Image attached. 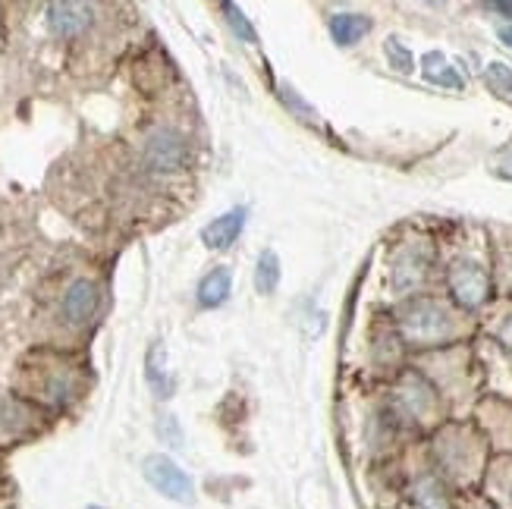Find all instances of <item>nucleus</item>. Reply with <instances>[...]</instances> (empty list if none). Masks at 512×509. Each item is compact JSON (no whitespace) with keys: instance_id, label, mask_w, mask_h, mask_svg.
Listing matches in <instances>:
<instances>
[{"instance_id":"obj_3","label":"nucleus","mask_w":512,"mask_h":509,"mask_svg":"<svg viewBox=\"0 0 512 509\" xmlns=\"http://www.w3.org/2000/svg\"><path fill=\"white\" fill-rule=\"evenodd\" d=\"M142 475L151 484L154 491L161 497L173 500V503H183L192 506L195 503V484L186 475V469H180L167 453H148L142 459Z\"/></svg>"},{"instance_id":"obj_20","label":"nucleus","mask_w":512,"mask_h":509,"mask_svg":"<svg viewBox=\"0 0 512 509\" xmlns=\"http://www.w3.org/2000/svg\"><path fill=\"white\" fill-rule=\"evenodd\" d=\"M431 82H437V85H447V88H456V92L462 88V79L456 76L453 66H443L440 73H434V76H431Z\"/></svg>"},{"instance_id":"obj_16","label":"nucleus","mask_w":512,"mask_h":509,"mask_svg":"<svg viewBox=\"0 0 512 509\" xmlns=\"http://www.w3.org/2000/svg\"><path fill=\"white\" fill-rule=\"evenodd\" d=\"M220 10L227 13V22H230V29L236 32V38L249 41V44H255V41H258V32H255V26H252L249 16L242 13L239 7H233V4H220Z\"/></svg>"},{"instance_id":"obj_8","label":"nucleus","mask_w":512,"mask_h":509,"mask_svg":"<svg viewBox=\"0 0 512 509\" xmlns=\"http://www.w3.org/2000/svg\"><path fill=\"white\" fill-rule=\"evenodd\" d=\"M63 318L66 324H73V327H82L95 318L98 312V286L92 280H73L70 286H66V293H63Z\"/></svg>"},{"instance_id":"obj_9","label":"nucleus","mask_w":512,"mask_h":509,"mask_svg":"<svg viewBox=\"0 0 512 509\" xmlns=\"http://www.w3.org/2000/svg\"><path fill=\"white\" fill-rule=\"evenodd\" d=\"M95 10L88 4H76V0H60V4H48V29L57 38H76L88 26H92Z\"/></svg>"},{"instance_id":"obj_23","label":"nucleus","mask_w":512,"mask_h":509,"mask_svg":"<svg viewBox=\"0 0 512 509\" xmlns=\"http://www.w3.org/2000/svg\"><path fill=\"white\" fill-rule=\"evenodd\" d=\"M487 10H494V13H506V19H512V4H491Z\"/></svg>"},{"instance_id":"obj_12","label":"nucleus","mask_w":512,"mask_h":509,"mask_svg":"<svg viewBox=\"0 0 512 509\" xmlns=\"http://www.w3.org/2000/svg\"><path fill=\"white\" fill-rule=\"evenodd\" d=\"M484 500L494 509H512V456H497L487 466Z\"/></svg>"},{"instance_id":"obj_14","label":"nucleus","mask_w":512,"mask_h":509,"mask_svg":"<svg viewBox=\"0 0 512 509\" xmlns=\"http://www.w3.org/2000/svg\"><path fill=\"white\" fill-rule=\"evenodd\" d=\"M330 38L349 48V44H359L371 32V19L365 13H337L330 16Z\"/></svg>"},{"instance_id":"obj_18","label":"nucleus","mask_w":512,"mask_h":509,"mask_svg":"<svg viewBox=\"0 0 512 509\" xmlns=\"http://www.w3.org/2000/svg\"><path fill=\"white\" fill-rule=\"evenodd\" d=\"M487 85L500 95H509L512 92V70L506 63H491L487 66Z\"/></svg>"},{"instance_id":"obj_22","label":"nucleus","mask_w":512,"mask_h":509,"mask_svg":"<svg viewBox=\"0 0 512 509\" xmlns=\"http://www.w3.org/2000/svg\"><path fill=\"white\" fill-rule=\"evenodd\" d=\"M459 509H494V506L487 503V500H481V497H469V500H465Z\"/></svg>"},{"instance_id":"obj_13","label":"nucleus","mask_w":512,"mask_h":509,"mask_svg":"<svg viewBox=\"0 0 512 509\" xmlns=\"http://www.w3.org/2000/svg\"><path fill=\"white\" fill-rule=\"evenodd\" d=\"M230 290H233V274L230 268H214L208 271L202 280H198V305L202 308H217V305H224L230 299Z\"/></svg>"},{"instance_id":"obj_17","label":"nucleus","mask_w":512,"mask_h":509,"mask_svg":"<svg viewBox=\"0 0 512 509\" xmlns=\"http://www.w3.org/2000/svg\"><path fill=\"white\" fill-rule=\"evenodd\" d=\"M384 51H387V60H390L393 70H399V73H412L415 60H412V51L406 48L403 41H399V38H387Z\"/></svg>"},{"instance_id":"obj_1","label":"nucleus","mask_w":512,"mask_h":509,"mask_svg":"<svg viewBox=\"0 0 512 509\" xmlns=\"http://www.w3.org/2000/svg\"><path fill=\"white\" fill-rule=\"evenodd\" d=\"M434 456H437V466L443 472V481L472 484L484 466V440L472 428L450 425L437 434Z\"/></svg>"},{"instance_id":"obj_2","label":"nucleus","mask_w":512,"mask_h":509,"mask_svg":"<svg viewBox=\"0 0 512 509\" xmlns=\"http://www.w3.org/2000/svg\"><path fill=\"white\" fill-rule=\"evenodd\" d=\"M399 334L412 346H437L459 334V321L437 299H412L406 308H399Z\"/></svg>"},{"instance_id":"obj_11","label":"nucleus","mask_w":512,"mask_h":509,"mask_svg":"<svg viewBox=\"0 0 512 509\" xmlns=\"http://www.w3.org/2000/svg\"><path fill=\"white\" fill-rule=\"evenodd\" d=\"M246 217H249L246 208H233V211H227V214L214 217L211 224L202 230V242H205L208 249H214V252L230 249L233 242L239 239V233L246 230Z\"/></svg>"},{"instance_id":"obj_24","label":"nucleus","mask_w":512,"mask_h":509,"mask_svg":"<svg viewBox=\"0 0 512 509\" xmlns=\"http://www.w3.org/2000/svg\"><path fill=\"white\" fill-rule=\"evenodd\" d=\"M500 41L512 48V26H503V29H500Z\"/></svg>"},{"instance_id":"obj_25","label":"nucleus","mask_w":512,"mask_h":509,"mask_svg":"<svg viewBox=\"0 0 512 509\" xmlns=\"http://www.w3.org/2000/svg\"><path fill=\"white\" fill-rule=\"evenodd\" d=\"M88 509H104V506H88Z\"/></svg>"},{"instance_id":"obj_15","label":"nucleus","mask_w":512,"mask_h":509,"mask_svg":"<svg viewBox=\"0 0 512 509\" xmlns=\"http://www.w3.org/2000/svg\"><path fill=\"white\" fill-rule=\"evenodd\" d=\"M277 286H280V258H277V252L264 249L255 264V290L261 296H271Z\"/></svg>"},{"instance_id":"obj_19","label":"nucleus","mask_w":512,"mask_h":509,"mask_svg":"<svg viewBox=\"0 0 512 509\" xmlns=\"http://www.w3.org/2000/svg\"><path fill=\"white\" fill-rule=\"evenodd\" d=\"M158 434H161L164 440H170V447H176V450L183 447V434H180V425H176V418H173V415H161Z\"/></svg>"},{"instance_id":"obj_6","label":"nucleus","mask_w":512,"mask_h":509,"mask_svg":"<svg viewBox=\"0 0 512 509\" xmlns=\"http://www.w3.org/2000/svg\"><path fill=\"white\" fill-rule=\"evenodd\" d=\"M450 293L453 299L462 305V308H481L491 296V277L481 268L478 261H469V258H459L450 264Z\"/></svg>"},{"instance_id":"obj_10","label":"nucleus","mask_w":512,"mask_h":509,"mask_svg":"<svg viewBox=\"0 0 512 509\" xmlns=\"http://www.w3.org/2000/svg\"><path fill=\"white\" fill-rule=\"evenodd\" d=\"M409 500L412 509H459L450 497L447 481L440 472H421L409 484Z\"/></svg>"},{"instance_id":"obj_7","label":"nucleus","mask_w":512,"mask_h":509,"mask_svg":"<svg viewBox=\"0 0 512 509\" xmlns=\"http://www.w3.org/2000/svg\"><path fill=\"white\" fill-rule=\"evenodd\" d=\"M431 268V249L421 246V242H412V246L399 249L396 261H393V286L396 290H415V286L428 277Z\"/></svg>"},{"instance_id":"obj_5","label":"nucleus","mask_w":512,"mask_h":509,"mask_svg":"<svg viewBox=\"0 0 512 509\" xmlns=\"http://www.w3.org/2000/svg\"><path fill=\"white\" fill-rule=\"evenodd\" d=\"M189 161V142L183 132H176L170 126L154 129L145 139V164L158 173H176L183 170Z\"/></svg>"},{"instance_id":"obj_4","label":"nucleus","mask_w":512,"mask_h":509,"mask_svg":"<svg viewBox=\"0 0 512 509\" xmlns=\"http://www.w3.org/2000/svg\"><path fill=\"white\" fill-rule=\"evenodd\" d=\"M396 409L403 418H409V422L428 425L437 418L440 403H437L434 387L421 378V374L409 371V374H403V381H399V387H396Z\"/></svg>"},{"instance_id":"obj_21","label":"nucleus","mask_w":512,"mask_h":509,"mask_svg":"<svg viewBox=\"0 0 512 509\" xmlns=\"http://www.w3.org/2000/svg\"><path fill=\"white\" fill-rule=\"evenodd\" d=\"M500 343L512 349V315H509V318L503 321V327H500Z\"/></svg>"}]
</instances>
